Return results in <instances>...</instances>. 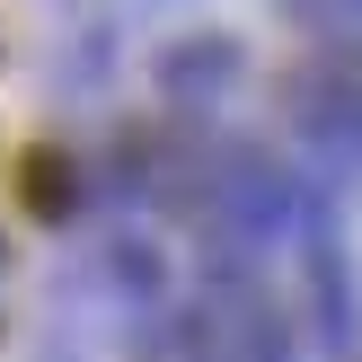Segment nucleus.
Instances as JSON below:
<instances>
[{
	"mask_svg": "<svg viewBox=\"0 0 362 362\" xmlns=\"http://www.w3.org/2000/svg\"><path fill=\"white\" fill-rule=\"evenodd\" d=\"M292 247H300V318H310L318 354L354 362V345H362V283H354V247H345V221L327 212V194L300 204Z\"/></svg>",
	"mask_w": 362,
	"mask_h": 362,
	"instance_id": "nucleus-1",
	"label": "nucleus"
},
{
	"mask_svg": "<svg viewBox=\"0 0 362 362\" xmlns=\"http://www.w3.org/2000/svg\"><path fill=\"white\" fill-rule=\"evenodd\" d=\"M230 80H239V45H230V35H186V45L159 53V88H168L177 115H204Z\"/></svg>",
	"mask_w": 362,
	"mask_h": 362,
	"instance_id": "nucleus-2",
	"label": "nucleus"
},
{
	"mask_svg": "<svg viewBox=\"0 0 362 362\" xmlns=\"http://www.w3.org/2000/svg\"><path fill=\"white\" fill-rule=\"evenodd\" d=\"M292 27L310 35V53H336V45H362V0H283Z\"/></svg>",
	"mask_w": 362,
	"mask_h": 362,
	"instance_id": "nucleus-3",
	"label": "nucleus"
},
{
	"mask_svg": "<svg viewBox=\"0 0 362 362\" xmlns=\"http://www.w3.org/2000/svg\"><path fill=\"white\" fill-rule=\"evenodd\" d=\"M27 204L45 212V221H62V212L80 204V194H71V159H62V151H35V159H27Z\"/></svg>",
	"mask_w": 362,
	"mask_h": 362,
	"instance_id": "nucleus-4",
	"label": "nucleus"
}]
</instances>
